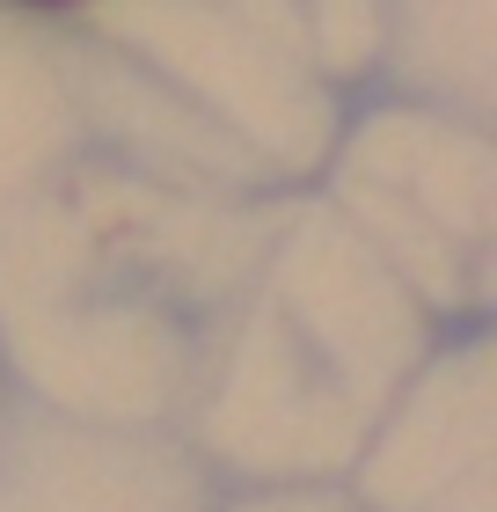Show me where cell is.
Listing matches in <instances>:
<instances>
[{
    "instance_id": "1",
    "label": "cell",
    "mask_w": 497,
    "mask_h": 512,
    "mask_svg": "<svg viewBox=\"0 0 497 512\" xmlns=\"http://www.w3.org/2000/svg\"><path fill=\"white\" fill-rule=\"evenodd\" d=\"M15 8H81V0H15Z\"/></svg>"
}]
</instances>
